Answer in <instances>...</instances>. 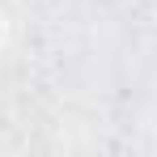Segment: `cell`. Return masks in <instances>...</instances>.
I'll return each instance as SVG.
<instances>
[{"instance_id":"6da1fadb","label":"cell","mask_w":157,"mask_h":157,"mask_svg":"<svg viewBox=\"0 0 157 157\" xmlns=\"http://www.w3.org/2000/svg\"><path fill=\"white\" fill-rule=\"evenodd\" d=\"M4 30H9V26H4V13H0V43H4Z\"/></svg>"}]
</instances>
